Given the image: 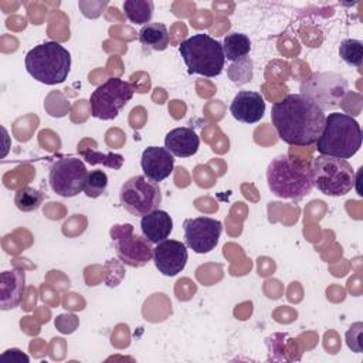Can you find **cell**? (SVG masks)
<instances>
[{
    "mask_svg": "<svg viewBox=\"0 0 363 363\" xmlns=\"http://www.w3.org/2000/svg\"><path fill=\"white\" fill-rule=\"evenodd\" d=\"M133 92V86L121 78L106 79L89 96L91 115L101 121L115 119L132 99Z\"/></svg>",
    "mask_w": 363,
    "mask_h": 363,
    "instance_id": "52a82bcc",
    "label": "cell"
},
{
    "mask_svg": "<svg viewBox=\"0 0 363 363\" xmlns=\"http://www.w3.org/2000/svg\"><path fill=\"white\" fill-rule=\"evenodd\" d=\"M81 156L89 164H99V163H102L104 166L111 167L113 170L121 169L123 162H125L123 156L119 155V153H112V152L101 153L98 150H91V149L89 150H82Z\"/></svg>",
    "mask_w": 363,
    "mask_h": 363,
    "instance_id": "603a6c76",
    "label": "cell"
},
{
    "mask_svg": "<svg viewBox=\"0 0 363 363\" xmlns=\"http://www.w3.org/2000/svg\"><path fill=\"white\" fill-rule=\"evenodd\" d=\"M155 267L164 277H174L187 264V247L177 240H163L153 248Z\"/></svg>",
    "mask_w": 363,
    "mask_h": 363,
    "instance_id": "4fadbf2b",
    "label": "cell"
},
{
    "mask_svg": "<svg viewBox=\"0 0 363 363\" xmlns=\"http://www.w3.org/2000/svg\"><path fill=\"white\" fill-rule=\"evenodd\" d=\"M267 182L272 194L288 200H301L313 189L311 167L288 155H278L269 162Z\"/></svg>",
    "mask_w": 363,
    "mask_h": 363,
    "instance_id": "3957f363",
    "label": "cell"
},
{
    "mask_svg": "<svg viewBox=\"0 0 363 363\" xmlns=\"http://www.w3.org/2000/svg\"><path fill=\"white\" fill-rule=\"evenodd\" d=\"M312 184L332 197L347 194L354 187V170L346 159L319 155L311 164Z\"/></svg>",
    "mask_w": 363,
    "mask_h": 363,
    "instance_id": "8992f818",
    "label": "cell"
},
{
    "mask_svg": "<svg viewBox=\"0 0 363 363\" xmlns=\"http://www.w3.org/2000/svg\"><path fill=\"white\" fill-rule=\"evenodd\" d=\"M26 291V274L18 268L3 271L0 275V308L13 309L20 305Z\"/></svg>",
    "mask_w": 363,
    "mask_h": 363,
    "instance_id": "2e32d148",
    "label": "cell"
},
{
    "mask_svg": "<svg viewBox=\"0 0 363 363\" xmlns=\"http://www.w3.org/2000/svg\"><path fill=\"white\" fill-rule=\"evenodd\" d=\"M43 200H44V193L33 187L18 189L14 196L16 207L24 213H30L40 208V206L43 204Z\"/></svg>",
    "mask_w": 363,
    "mask_h": 363,
    "instance_id": "7402d4cb",
    "label": "cell"
},
{
    "mask_svg": "<svg viewBox=\"0 0 363 363\" xmlns=\"http://www.w3.org/2000/svg\"><path fill=\"white\" fill-rule=\"evenodd\" d=\"M109 235L118 258L125 265L139 268L153 258L152 242L147 238L135 234L132 224H115L111 227Z\"/></svg>",
    "mask_w": 363,
    "mask_h": 363,
    "instance_id": "ba28073f",
    "label": "cell"
},
{
    "mask_svg": "<svg viewBox=\"0 0 363 363\" xmlns=\"http://www.w3.org/2000/svg\"><path fill=\"white\" fill-rule=\"evenodd\" d=\"M340 58L353 67H360L363 60V43L354 38H346L339 45Z\"/></svg>",
    "mask_w": 363,
    "mask_h": 363,
    "instance_id": "cb8c5ba5",
    "label": "cell"
},
{
    "mask_svg": "<svg viewBox=\"0 0 363 363\" xmlns=\"http://www.w3.org/2000/svg\"><path fill=\"white\" fill-rule=\"evenodd\" d=\"M139 41L145 48L163 51L169 45V31L162 23H149L139 31Z\"/></svg>",
    "mask_w": 363,
    "mask_h": 363,
    "instance_id": "d6986e66",
    "label": "cell"
},
{
    "mask_svg": "<svg viewBox=\"0 0 363 363\" xmlns=\"http://www.w3.org/2000/svg\"><path fill=\"white\" fill-rule=\"evenodd\" d=\"M26 69L38 82L57 85L67 79L71 69L69 51L55 41H45L26 54Z\"/></svg>",
    "mask_w": 363,
    "mask_h": 363,
    "instance_id": "277c9868",
    "label": "cell"
},
{
    "mask_svg": "<svg viewBox=\"0 0 363 363\" xmlns=\"http://www.w3.org/2000/svg\"><path fill=\"white\" fill-rule=\"evenodd\" d=\"M108 187V176L102 170H92L88 172V177L84 186V193L91 197L96 199L105 193Z\"/></svg>",
    "mask_w": 363,
    "mask_h": 363,
    "instance_id": "d4e9b609",
    "label": "cell"
},
{
    "mask_svg": "<svg viewBox=\"0 0 363 363\" xmlns=\"http://www.w3.org/2000/svg\"><path fill=\"white\" fill-rule=\"evenodd\" d=\"M119 199L128 213L143 217L159 207L162 193L157 183L145 176H133L122 184Z\"/></svg>",
    "mask_w": 363,
    "mask_h": 363,
    "instance_id": "9c48e42d",
    "label": "cell"
},
{
    "mask_svg": "<svg viewBox=\"0 0 363 363\" xmlns=\"http://www.w3.org/2000/svg\"><path fill=\"white\" fill-rule=\"evenodd\" d=\"M325 118V111L305 94H289L271 109V121L279 139L295 146L315 143Z\"/></svg>",
    "mask_w": 363,
    "mask_h": 363,
    "instance_id": "6da1fadb",
    "label": "cell"
},
{
    "mask_svg": "<svg viewBox=\"0 0 363 363\" xmlns=\"http://www.w3.org/2000/svg\"><path fill=\"white\" fill-rule=\"evenodd\" d=\"M230 112L238 122L255 123L265 113V101L259 92L240 91L230 105Z\"/></svg>",
    "mask_w": 363,
    "mask_h": 363,
    "instance_id": "9a60e30c",
    "label": "cell"
},
{
    "mask_svg": "<svg viewBox=\"0 0 363 363\" xmlns=\"http://www.w3.org/2000/svg\"><path fill=\"white\" fill-rule=\"evenodd\" d=\"M88 170L81 159L61 157L50 169V186L62 197H74L84 191Z\"/></svg>",
    "mask_w": 363,
    "mask_h": 363,
    "instance_id": "30bf717a",
    "label": "cell"
},
{
    "mask_svg": "<svg viewBox=\"0 0 363 363\" xmlns=\"http://www.w3.org/2000/svg\"><path fill=\"white\" fill-rule=\"evenodd\" d=\"M223 51L224 57L228 61H241L247 58V55L251 51V41L245 34L241 33H231L224 37L223 41Z\"/></svg>",
    "mask_w": 363,
    "mask_h": 363,
    "instance_id": "ffe728a7",
    "label": "cell"
},
{
    "mask_svg": "<svg viewBox=\"0 0 363 363\" xmlns=\"http://www.w3.org/2000/svg\"><path fill=\"white\" fill-rule=\"evenodd\" d=\"M362 328L363 325L354 323L349 328L347 333H346V340H347V346L354 350V352H362Z\"/></svg>",
    "mask_w": 363,
    "mask_h": 363,
    "instance_id": "484cf974",
    "label": "cell"
},
{
    "mask_svg": "<svg viewBox=\"0 0 363 363\" xmlns=\"http://www.w3.org/2000/svg\"><path fill=\"white\" fill-rule=\"evenodd\" d=\"M140 230L143 237L152 244H159L170 235L173 230V220L167 211L156 208L142 217Z\"/></svg>",
    "mask_w": 363,
    "mask_h": 363,
    "instance_id": "e0dca14e",
    "label": "cell"
},
{
    "mask_svg": "<svg viewBox=\"0 0 363 363\" xmlns=\"http://www.w3.org/2000/svg\"><path fill=\"white\" fill-rule=\"evenodd\" d=\"M140 166L145 173V177L159 183L170 176L174 167L173 155L160 146H149L143 150Z\"/></svg>",
    "mask_w": 363,
    "mask_h": 363,
    "instance_id": "5bb4252c",
    "label": "cell"
},
{
    "mask_svg": "<svg viewBox=\"0 0 363 363\" xmlns=\"http://www.w3.org/2000/svg\"><path fill=\"white\" fill-rule=\"evenodd\" d=\"M13 359V360H17V362H28V357L18 349H9L6 350L3 354H1V359Z\"/></svg>",
    "mask_w": 363,
    "mask_h": 363,
    "instance_id": "4316f807",
    "label": "cell"
},
{
    "mask_svg": "<svg viewBox=\"0 0 363 363\" xmlns=\"http://www.w3.org/2000/svg\"><path fill=\"white\" fill-rule=\"evenodd\" d=\"M186 247L197 254H206L218 244L223 224L211 217L186 218L183 223Z\"/></svg>",
    "mask_w": 363,
    "mask_h": 363,
    "instance_id": "7c38bea8",
    "label": "cell"
},
{
    "mask_svg": "<svg viewBox=\"0 0 363 363\" xmlns=\"http://www.w3.org/2000/svg\"><path fill=\"white\" fill-rule=\"evenodd\" d=\"M179 52L191 74L211 78L220 75L224 68L223 45L208 34H193L179 45Z\"/></svg>",
    "mask_w": 363,
    "mask_h": 363,
    "instance_id": "5b68a950",
    "label": "cell"
},
{
    "mask_svg": "<svg viewBox=\"0 0 363 363\" xmlns=\"http://www.w3.org/2000/svg\"><path fill=\"white\" fill-rule=\"evenodd\" d=\"M153 1L150 0H126L123 1L125 16L135 24H149L153 16Z\"/></svg>",
    "mask_w": 363,
    "mask_h": 363,
    "instance_id": "44dd1931",
    "label": "cell"
},
{
    "mask_svg": "<svg viewBox=\"0 0 363 363\" xmlns=\"http://www.w3.org/2000/svg\"><path fill=\"white\" fill-rule=\"evenodd\" d=\"M362 138L360 125L354 118L347 113L332 112L325 118L323 129L315 143L320 155L349 159L359 152Z\"/></svg>",
    "mask_w": 363,
    "mask_h": 363,
    "instance_id": "7a4b0ae2",
    "label": "cell"
},
{
    "mask_svg": "<svg viewBox=\"0 0 363 363\" xmlns=\"http://www.w3.org/2000/svg\"><path fill=\"white\" fill-rule=\"evenodd\" d=\"M200 138L191 128H174L164 138V147L177 157H190L199 150Z\"/></svg>",
    "mask_w": 363,
    "mask_h": 363,
    "instance_id": "ac0fdd59",
    "label": "cell"
},
{
    "mask_svg": "<svg viewBox=\"0 0 363 363\" xmlns=\"http://www.w3.org/2000/svg\"><path fill=\"white\" fill-rule=\"evenodd\" d=\"M301 91L325 111L339 105L347 91V82L333 72H316L302 82Z\"/></svg>",
    "mask_w": 363,
    "mask_h": 363,
    "instance_id": "8fae6325",
    "label": "cell"
}]
</instances>
